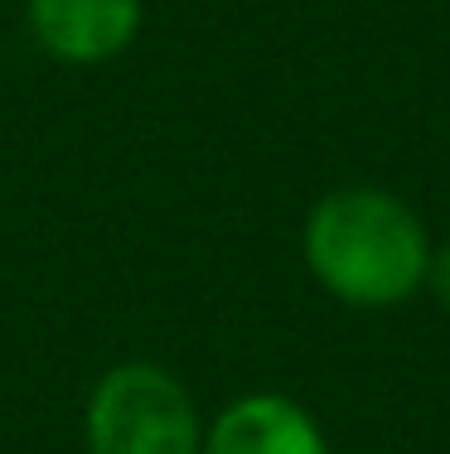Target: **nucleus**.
Listing matches in <instances>:
<instances>
[{
  "label": "nucleus",
  "mask_w": 450,
  "mask_h": 454,
  "mask_svg": "<svg viewBox=\"0 0 450 454\" xmlns=\"http://www.w3.org/2000/svg\"><path fill=\"white\" fill-rule=\"evenodd\" d=\"M203 426L189 387L146 358L112 363L83 402L88 454H203Z\"/></svg>",
  "instance_id": "nucleus-2"
},
{
  "label": "nucleus",
  "mask_w": 450,
  "mask_h": 454,
  "mask_svg": "<svg viewBox=\"0 0 450 454\" xmlns=\"http://www.w3.org/2000/svg\"><path fill=\"white\" fill-rule=\"evenodd\" d=\"M426 295L450 315V237L431 247V266H426Z\"/></svg>",
  "instance_id": "nucleus-5"
},
{
  "label": "nucleus",
  "mask_w": 450,
  "mask_h": 454,
  "mask_svg": "<svg viewBox=\"0 0 450 454\" xmlns=\"http://www.w3.org/2000/svg\"><path fill=\"white\" fill-rule=\"evenodd\" d=\"M146 25V0H25L35 49L68 68L122 59Z\"/></svg>",
  "instance_id": "nucleus-3"
},
{
  "label": "nucleus",
  "mask_w": 450,
  "mask_h": 454,
  "mask_svg": "<svg viewBox=\"0 0 450 454\" xmlns=\"http://www.w3.org/2000/svg\"><path fill=\"white\" fill-rule=\"evenodd\" d=\"M431 232L422 213L392 189L344 184L310 203L300 227L305 271L349 309H398L426 290Z\"/></svg>",
  "instance_id": "nucleus-1"
},
{
  "label": "nucleus",
  "mask_w": 450,
  "mask_h": 454,
  "mask_svg": "<svg viewBox=\"0 0 450 454\" xmlns=\"http://www.w3.org/2000/svg\"><path fill=\"white\" fill-rule=\"evenodd\" d=\"M203 454H329V440L296 396L242 392L203 426Z\"/></svg>",
  "instance_id": "nucleus-4"
}]
</instances>
